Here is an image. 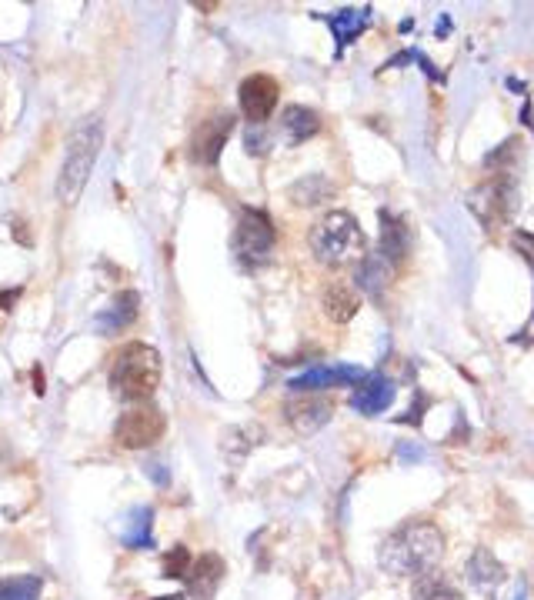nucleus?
Here are the masks:
<instances>
[{"mask_svg": "<svg viewBox=\"0 0 534 600\" xmlns=\"http://www.w3.org/2000/svg\"><path fill=\"white\" fill-rule=\"evenodd\" d=\"M444 557V534L431 520H411L391 530L378 550V564L391 577H418L434 570Z\"/></svg>", "mask_w": 534, "mask_h": 600, "instance_id": "nucleus-1", "label": "nucleus"}, {"mask_svg": "<svg viewBox=\"0 0 534 600\" xmlns=\"http://www.w3.org/2000/svg\"><path fill=\"white\" fill-rule=\"evenodd\" d=\"M101 147H104L101 117H87L71 130L67 150H64V164H61V177H57V197H61V204L74 207L77 200H81Z\"/></svg>", "mask_w": 534, "mask_h": 600, "instance_id": "nucleus-2", "label": "nucleus"}, {"mask_svg": "<svg viewBox=\"0 0 534 600\" xmlns=\"http://www.w3.org/2000/svg\"><path fill=\"white\" fill-rule=\"evenodd\" d=\"M164 377V360L151 344H127L111 364V387L127 404H147Z\"/></svg>", "mask_w": 534, "mask_h": 600, "instance_id": "nucleus-3", "label": "nucleus"}, {"mask_svg": "<svg viewBox=\"0 0 534 600\" xmlns=\"http://www.w3.org/2000/svg\"><path fill=\"white\" fill-rule=\"evenodd\" d=\"M311 254L328 267H341L351 264V260H361L364 254V230L358 224V217L348 214V210H331L324 214L318 224L311 227L308 234Z\"/></svg>", "mask_w": 534, "mask_h": 600, "instance_id": "nucleus-4", "label": "nucleus"}, {"mask_svg": "<svg viewBox=\"0 0 534 600\" xmlns=\"http://www.w3.org/2000/svg\"><path fill=\"white\" fill-rule=\"evenodd\" d=\"M271 247H274V224L264 210H254V207H244L241 217H237V230H234V250H237V260L254 270L261 267L267 257H271Z\"/></svg>", "mask_w": 534, "mask_h": 600, "instance_id": "nucleus-5", "label": "nucleus"}, {"mask_svg": "<svg viewBox=\"0 0 534 600\" xmlns=\"http://www.w3.org/2000/svg\"><path fill=\"white\" fill-rule=\"evenodd\" d=\"M164 430H167V420L161 410L151 404H134L117 420L114 440L127 450H144V447H154L157 440L164 437Z\"/></svg>", "mask_w": 534, "mask_h": 600, "instance_id": "nucleus-6", "label": "nucleus"}, {"mask_svg": "<svg viewBox=\"0 0 534 600\" xmlns=\"http://www.w3.org/2000/svg\"><path fill=\"white\" fill-rule=\"evenodd\" d=\"M237 100H241V114L251 120V124H264V120L274 114V107H278L281 87L274 77L251 74L247 80H241V87H237Z\"/></svg>", "mask_w": 534, "mask_h": 600, "instance_id": "nucleus-7", "label": "nucleus"}, {"mask_svg": "<svg viewBox=\"0 0 534 600\" xmlns=\"http://www.w3.org/2000/svg\"><path fill=\"white\" fill-rule=\"evenodd\" d=\"M231 130H234V117L231 114L204 120V124L197 127L194 140H191V157L197 160V164L214 167L217 157H221L224 144H227V137H231Z\"/></svg>", "mask_w": 534, "mask_h": 600, "instance_id": "nucleus-8", "label": "nucleus"}, {"mask_svg": "<svg viewBox=\"0 0 534 600\" xmlns=\"http://www.w3.org/2000/svg\"><path fill=\"white\" fill-rule=\"evenodd\" d=\"M221 580H224V560L221 557H217V554L197 557V560H191L187 577H184L187 597H191V600H214Z\"/></svg>", "mask_w": 534, "mask_h": 600, "instance_id": "nucleus-9", "label": "nucleus"}, {"mask_svg": "<svg viewBox=\"0 0 534 600\" xmlns=\"http://www.w3.org/2000/svg\"><path fill=\"white\" fill-rule=\"evenodd\" d=\"M464 574H468V584H471L474 590H484L488 597L498 594V590L504 587V580L511 577L508 570H504L501 560L494 557L491 550H484V547H478V550L471 554L468 567H464Z\"/></svg>", "mask_w": 534, "mask_h": 600, "instance_id": "nucleus-10", "label": "nucleus"}, {"mask_svg": "<svg viewBox=\"0 0 534 600\" xmlns=\"http://www.w3.org/2000/svg\"><path fill=\"white\" fill-rule=\"evenodd\" d=\"M391 404H394V384L384 374H368L351 394V407L364 417L384 414Z\"/></svg>", "mask_w": 534, "mask_h": 600, "instance_id": "nucleus-11", "label": "nucleus"}, {"mask_svg": "<svg viewBox=\"0 0 534 600\" xmlns=\"http://www.w3.org/2000/svg\"><path fill=\"white\" fill-rule=\"evenodd\" d=\"M368 377L361 367H314V370H304L291 380V390H324V387H341V384H361Z\"/></svg>", "mask_w": 534, "mask_h": 600, "instance_id": "nucleus-12", "label": "nucleus"}, {"mask_svg": "<svg viewBox=\"0 0 534 600\" xmlns=\"http://www.w3.org/2000/svg\"><path fill=\"white\" fill-rule=\"evenodd\" d=\"M284 414H288V424L294 430H301V434H314V430H321L331 420V407L318 397H301V400H294V404L284 407Z\"/></svg>", "mask_w": 534, "mask_h": 600, "instance_id": "nucleus-13", "label": "nucleus"}, {"mask_svg": "<svg viewBox=\"0 0 534 600\" xmlns=\"http://www.w3.org/2000/svg\"><path fill=\"white\" fill-rule=\"evenodd\" d=\"M328 27L334 30V40H338V50L351 40H358L364 30L371 27L374 10L371 7H358V10H338V14H328Z\"/></svg>", "mask_w": 534, "mask_h": 600, "instance_id": "nucleus-14", "label": "nucleus"}, {"mask_svg": "<svg viewBox=\"0 0 534 600\" xmlns=\"http://www.w3.org/2000/svg\"><path fill=\"white\" fill-rule=\"evenodd\" d=\"M134 317H137V294L134 290H121V294L111 300V307H107L104 314H97V330H101V334H117V330L131 327Z\"/></svg>", "mask_w": 534, "mask_h": 600, "instance_id": "nucleus-15", "label": "nucleus"}, {"mask_svg": "<svg viewBox=\"0 0 534 600\" xmlns=\"http://www.w3.org/2000/svg\"><path fill=\"white\" fill-rule=\"evenodd\" d=\"M411 597L414 600H461V590L454 587L448 574H441V570H424V574H418V580H414Z\"/></svg>", "mask_w": 534, "mask_h": 600, "instance_id": "nucleus-16", "label": "nucleus"}, {"mask_svg": "<svg viewBox=\"0 0 534 600\" xmlns=\"http://www.w3.org/2000/svg\"><path fill=\"white\" fill-rule=\"evenodd\" d=\"M281 127H284V137H288L291 144H304V140H311L321 130V117L314 114L311 107H288L284 110Z\"/></svg>", "mask_w": 534, "mask_h": 600, "instance_id": "nucleus-17", "label": "nucleus"}, {"mask_svg": "<svg viewBox=\"0 0 534 600\" xmlns=\"http://www.w3.org/2000/svg\"><path fill=\"white\" fill-rule=\"evenodd\" d=\"M358 307H361V300L348 284H334L324 290V314H328L334 324H348V320H354Z\"/></svg>", "mask_w": 534, "mask_h": 600, "instance_id": "nucleus-18", "label": "nucleus"}, {"mask_svg": "<svg viewBox=\"0 0 534 600\" xmlns=\"http://www.w3.org/2000/svg\"><path fill=\"white\" fill-rule=\"evenodd\" d=\"M288 194L298 207H314V204H324V200L334 197V184L321 174H308V177H301Z\"/></svg>", "mask_w": 534, "mask_h": 600, "instance_id": "nucleus-19", "label": "nucleus"}, {"mask_svg": "<svg viewBox=\"0 0 534 600\" xmlns=\"http://www.w3.org/2000/svg\"><path fill=\"white\" fill-rule=\"evenodd\" d=\"M154 510L151 507H137L131 517H127V530H124V544L137 547V550H151L154 547Z\"/></svg>", "mask_w": 534, "mask_h": 600, "instance_id": "nucleus-20", "label": "nucleus"}, {"mask_svg": "<svg viewBox=\"0 0 534 600\" xmlns=\"http://www.w3.org/2000/svg\"><path fill=\"white\" fill-rule=\"evenodd\" d=\"M381 220H384V230H381V250H378V254L394 267L404 257V224H401V220H394L391 214H381Z\"/></svg>", "mask_w": 534, "mask_h": 600, "instance_id": "nucleus-21", "label": "nucleus"}, {"mask_svg": "<svg viewBox=\"0 0 534 600\" xmlns=\"http://www.w3.org/2000/svg\"><path fill=\"white\" fill-rule=\"evenodd\" d=\"M388 277H391V264H388V260H384L381 254L361 260V267H358V284H361L364 290H371V294H381V287L388 284Z\"/></svg>", "mask_w": 534, "mask_h": 600, "instance_id": "nucleus-22", "label": "nucleus"}, {"mask_svg": "<svg viewBox=\"0 0 534 600\" xmlns=\"http://www.w3.org/2000/svg\"><path fill=\"white\" fill-rule=\"evenodd\" d=\"M41 597V577H7L0 580V600H37Z\"/></svg>", "mask_w": 534, "mask_h": 600, "instance_id": "nucleus-23", "label": "nucleus"}, {"mask_svg": "<svg viewBox=\"0 0 534 600\" xmlns=\"http://www.w3.org/2000/svg\"><path fill=\"white\" fill-rule=\"evenodd\" d=\"M161 564H164V577H187V567H191V554H187V547L184 544H177V547H171L167 554L161 557Z\"/></svg>", "mask_w": 534, "mask_h": 600, "instance_id": "nucleus-24", "label": "nucleus"}, {"mask_svg": "<svg viewBox=\"0 0 534 600\" xmlns=\"http://www.w3.org/2000/svg\"><path fill=\"white\" fill-rule=\"evenodd\" d=\"M494 600H528V580L521 574H511L504 580V587L494 594Z\"/></svg>", "mask_w": 534, "mask_h": 600, "instance_id": "nucleus-25", "label": "nucleus"}, {"mask_svg": "<svg viewBox=\"0 0 534 600\" xmlns=\"http://www.w3.org/2000/svg\"><path fill=\"white\" fill-rule=\"evenodd\" d=\"M17 297H21V287H17V290H0V307L11 310V304H14Z\"/></svg>", "mask_w": 534, "mask_h": 600, "instance_id": "nucleus-26", "label": "nucleus"}, {"mask_svg": "<svg viewBox=\"0 0 534 600\" xmlns=\"http://www.w3.org/2000/svg\"><path fill=\"white\" fill-rule=\"evenodd\" d=\"M154 600H184L181 594H167V597H154Z\"/></svg>", "mask_w": 534, "mask_h": 600, "instance_id": "nucleus-27", "label": "nucleus"}]
</instances>
